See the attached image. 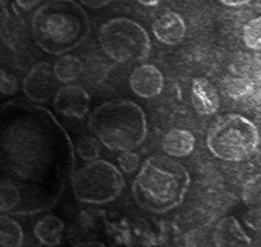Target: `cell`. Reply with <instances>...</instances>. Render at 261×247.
Listing matches in <instances>:
<instances>
[{"instance_id":"obj_1","label":"cell","mask_w":261,"mask_h":247,"mask_svg":"<svg viewBox=\"0 0 261 247\" xmlns=\"http://www.w3.org/2000/svg\"><path fill=\"white\" fill-rule=\"evenodd\" d=\"M40 108L0 109V185L21 191L24 214L53 206L63 182L64 131Z\"/></svg>"},{"instance_id":"obj_2","label":"cell","mask_w":261,"mask_h":247,"mask_svg":"<svg viewBox=\"0 0 261 247\" xmlns=\"http://www.w3.org/2000/svg\"><path fill=\"white\" fill-rule=\"evenodd\" d=\"M36 44L51 55H64L86 40L91 24L85 9L74 0H47L31 22Z\"/></svg>"},{"instance_id":"obj_3","label":"cell","mask_w":261,"mask_h":247,"mask_svg":"<svg viewBox=\"0 0 261 247\" xmlns=\"http://www.w3.org/2000/svg\"><path fill=\"white\" fill-rule=\"evenodd\" d=\"M190 183L191 177L182 164L168 156L152 155L142 164L132 192L142 209L164 214L183 203Z\"/></svg>"},{"instance_id":"obj_4","label":"cell","mask_w":261,"mask_h":247,"mask_svg":"<svg viewBox=\"0 0 261 247\" xmlns=\"http://www.w3.org/2000/svg\"><path fill=\"white\" fill-rule=\"evenodd\" d=\"M100 143L113 151H134L147 136L144 110L130 100H113L97 107L87 120Z\"/></svg>"},{"instance_id":"obj_5","label":"cell","mask_w":261,"mask_h":247,"mask_svg":"<svg viewBox=\"0 0 261 247\" xmlns=\"http://www.w3.org/2000/svg\"><path fill=\"white\" fill-rule=\"evenodd\" d=\"M260 143L258 130L241 114H225L209 128L206 146L215 158L242 161L256 153Z\"/></svg>"},{"instance_id":"obj_6","label":"cell","mask_w":261,"mask_h":247,"mask_svg":"<svg viewBox=\"0 0 261 247\" xmlns=\"http://www.w3.org/2000/svg\"><path fill=\"white\" fill-rule=\"evenodd\" d=\"M99 44L107 57L117 63L142 62L151 53L146 30L124 17L110 19L100 27Z\"/></svg>"},{"instance_id":"obj_7","label":"cell","mask_w":261,"mask_h":247,"mask_svg":"<svg viewBox=\"0 0 261 247\" xmlns=\"http://www.w3.org/2000/svg\"><path fill=\"white\" fill-rule=\"evenodd\" d=\"M124 177L114 164L107 160L86 163L72 177V188L77 201L104 205L118 199L124 188Z\"/></svg>"},{"instance_id":"obj_8","label":"cell","mask_w":261,"mask_h":247,"mask_svg":"<svg viewBox=\"0 0 261 247\" xmlns=\"http://www.w3.org/2000/svg\"><path fill=\"white\" fill-rule=\"evenodd\" d=\"M58 81L53 67L46 62L35 64L23 80V92L35 103H45L55 96Z\"/></svg>"},{"instance_id":"obj_9","label":"cell","mask_w":261,"mask_h":247,"mask_svg":"<svg viewBox=\"0 0 261 247\" xmlns=\"http://www.w3.org/2000/svg\"><path fill=\"white\" fill-rule=\"evenodd\" d=\"M53 107L64 117L84 119L90 110V95L79 85H64L58 89Z\"/></svg>"},{"instance_id":"obj_10","label":"cell","mask_w":261,"mask_h":247,"mask_svg":"<svg viewBox=\"0 0 261 247\" xmlns=\"http://www.w3.org/2000/svg\"><path fill=\"white\" fill-rule=\"evenodd\" d=\"M129 86L139 97L152 99L164 89V76L152 64H142L135 68L129 76Z\"/></svg>"},{"instance_id":"obj_11","label":"cell","mask_w":261,"mask_h":247,"mask_svg":"<svg viewBox=\"0 0 261 247\" xmlns=\"http://www.w3.org/2000/svg\"><path fill=\"white\" fill-rule=\"evenodd\" d=\"M212 244L214 247H251L252 239L234 216L220 219L212 231Z\"/></svg>"},{"instance_id":"obj_12","label":"cell","mask_w":261,"mask_h":247,"mask_svg":"<svg viewBox=\"0 0 261 247\" xmlns=\"http://www.w3.org/2000/svg\"><path fill=\"white\" fill-rule=\"evenodd\" d=\"M242 201L247 208L243 220L248 228L261 236V173L246 181L242 187Z\"/></svg>"},{"instance_id":"obj_13","label":"cell","mask_w":261,"mask_h":247,"mask_svg":"<svg viewBox=\"0 0 261 247\" xmlns=\"http://www.w3.org/2000/svg\"><path fill=\"white\" fill-rule=\"evenodd\" d=\"M187 32L185 19L175 12H167L158 17L152 23L155 39L165 45H177L183 41Z\"/></svg>"},{"instance_id":"obj_14","label":"cell","mask_w":261,"mask_h":247,"mask_svg":"<svg viewBox=\"0 0 261 247\" xmlns=\"http://www.w3.org/2000/svg\"><path fill=\"white\" fill-rule=\"evenodd\" d=\"M192 107L201 115H213L219 110L220 99L214 85L206 78H195L191 87Z\"/></svg>"},{"instance_id":"obj_15","label":"cell","mask_w":261,"mask_h":247,"mask_svg":"<svg viewBox=\"0 0 261 247\" xmlns=\"http://www.w3.org/2000/svg\"><path fill=\"white\" fill-rule=\"evenodd\" d=\"M196 138L192 132L187 130L174 128L164 136L162 149L170 158H186L195 150Z\"/></svg>"},{"instance_id":"obj_16","label":"cell","mask_w":261,"mask_h":247,"mask_svg":"<svg viewBox=\"0 0 261 247\" xmlns=\"http://www.w3.org/2000/svg\"><path fill=\"white\" fill-rule=\"evenodd\" d=\"M64 221L54 214L42 216L34 227V234L37 241L47 247L59 246L64 233Z\"/></svg>"},{"instance_id":"obj_17","label":"cell","mask_w":261,"mask_h":247,"mask_svg":"<svg viewBox=\"0 0 261 247\" xmlns=\"http://www.w3.org/2000/svg\"><path fill=\"white\" fill-rule=\"evenodd\" d=\"M85 67L79 57L64 54L54 63L53 72L58 82L64 85H72L82 76Z\"/></svg>"},{"instance_id":"obj_18","label":"cell","mask_w":261,"mask_h":247,"mask_svg":"<svg viewBox=\"0 0 261 247\" xmlns=\"http://www.w3.org/2000/svg\"><path fill=\"white\" fill-rule=\"evenodd\" d=\"M24 233L21 224L11 216L0 214V247H22Z\"/></svg>"},{"instance_id":"obj_19","label":"cell","mask_w":261,"mask_h":247,"mask_svg":"<svg viewBox=\"0 0 261 247\" xmlns=\"http://www.w3.org/2000/svg\"><path fill=\"white\" fill-rule=\"evenodd\" d=\"M100 151H101L100 141L95 136L84 135L77 140L76 153L81 160L87 161V163L97 160L100 156Z\"/></svg>"},{"instance_id":"obj_20","label":"cell","mask_w":261,"mask_h":247,"mask_svg":"<svg viewBox=\"0 0 261 247\" xmlns=\"http://www.w3.org/2000/svg\"><path fill=\"white\" fill-rule=\"evenodd\" d=\"M242 39L251 50H261V17L250 19L243 26Z\"/></svg>"},{"instance_id":"obj_21","label":"cell","mask_w":261,"mask_h":247,"mask_svg":"<svg viewBox=\"0 0 261 247\" xmlns=\"http://www.w3.org/2000/svg\"><path fill=\"white\" fill-rule=\"evenodd\" d=\"M118 164H119V168L122 169V172L127 173V175H132V173L137 172L140 168L139 154L134 153V151H124L118 158Z\"/></svg>"},{"instance_id":"obj_22","label":"cell","mask_w":261,"mask_h":247,"mask_svg":"<svg viewBox=\"0 0 261 247\" xmlns=\"http://www.w3.org/2000/svg\"><path fill=\"white\" fill-rule=\"evenodd\" d=\"M18 90V81L11 73L0 69V92L4 95H13Z\"/></svg>"},{"instance_id":"obj_23","label":"cell","mask_w":261,"mask_h":247,"mask_svg":"<svg viewBox=\"0 0 261 247\" xmlns=\"http://www.w3.org/2000/svg\"><path fill=\"white\" fill-rule=\"evenodd\" d=\"M113 0H80V3L82 6L87 7L90 9H99L102 8V7L108 6V4L112 3Z\"/></svg>"},{"instance_id":"obj_24","label":"cell","mask_w":261,"mask_h":247,"mask_svg":"<svg viewBox=\"0 0 261 247\" xmlns=\"http://www.w3.org/2000/svg\"><path fill=\"white\" fill-rule=\"evenodd\" d=\"M17 6L19 8H22L23 11H30V9L35 8L36 6H39L42 0H14Z\"/></svg>"},{"instance_id":"obj_25","label":"cell","mask_w":261,"mask_h":247,"mask_svg":"<svg viewBox=\"0 0 261 247\" xmlns=\"http://www.w3.org/2000/svg\"><path fill=\"white\" fill-rule=\"evenodd\" d=\"M220 3L225 7H230V8H238V7H243L250 4L252 0H219Z\"/></svg>"},{"instance_id":"obj_26","label":"cell","mask_w":261,"mask_h":247,"mask_svg":"<svg viewBox=\"0 0 261 247\" xmlns=\"http://www.w3.org/2000/svg\"><path fill=\"white\" fill-rule=\"evenodd\" d=\"M72 247H107L100 242H84V243H77Z\"/></svg>"},{"instance_id":"obj_27","label":"cell","mask_w":261,"mask_h":247,"mask_svg":"<svg viewBox=\"0 0 261 247\" xmlns=\"http://www.w3.org/2000/svg\"><path fill=\"white\" fill-rule=\"evenodd\" d=\"M137 2L144 7H156L162 0H137Z\"/></svg>"},{"instance_id":"obj_28","label":"cell","mask_w":261,"mask_h":247,"mask_svg":"<svg viewBox=\"0 0 261 247\" xmlns=\"http://www.w3.org/2000/svg\"><path fill=\"white\" fill-rule=\"evenodd\" d=\"M0 8H3V2L0 0Z\"/></svg>"}]
</instances>
